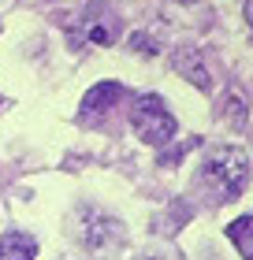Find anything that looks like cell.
Instances as JSON below:
<instances>
[{"label": "cell", "instance_id": "5", "mask_svg": "<svg viewBox=\"0 0 253 260\" xmlns=\"http://www.w3.org/2000/svg\"><path fill=\"white\" fill-rule=\"evenodd\" d=\"M172 63H175V71L179 75H186L190 78V86H198L201 93H212V78H209V67L201 63V52L198 49H175V56H172Z\"/></svg>", "mask_w": 253, "mask_h": 260}, {"label": "cell", "instance_id": "11", "mask_svg": "<svg viewBox=\"0 0 253 260\" xmlns=\"http://www.w3.org/2000/svg\"><path fill=\"white\" fill-rule=\"evenodd\" d=\"M242 11H246V22L253 26V0H246V8H242Z\"/></svg>", "mask_w": 253, "mask_h": 260}, {"label": "cell", "instance_id": "12", "mask_svg": "<svg viewBox=\"0 0 253 260\" xmlns=\"http://www.w3.org/2000/svg\"><path fill=\"white\" fill-rule=\"evenodd\" d=\"M134 260H167V256H160V253H142V256H134Z\"/></svg>", "mask_w": 253, "mask_h": 260}, {"label": "cell", "instance_id": "2", "mask_svg": "<svg viewBox=\"0 0 253 260\" xmlns=\"http://www.w3.org/2000/svg\"><path fill=\"white\" fill-rule=\"evenodd\" d=\"M130 130L146 141V145H167V141L175 138V115L164 108V101L156 97V93H146V97H138L134 101V108H130Z\"/></svg>", "mask_w": 253, "mask_h": 260}, {"label": "cell", "instance_id": "7", "mask_svg": "<svg viewBox=\"0 0 253 260\" xmlns=\"http://www.w3.org/2000/svg\"><path fill=\"white\" fill-rule=\"evenodd\" d=\"M38 256V238L26 231L0 234V260H34Z\"/></svg>", "mask_w": 253, "mask_h": 260}, {"label": "cell", "instance_id": "10", "mask_svg": "<svg viewBox=\"0 0 253 260\" xmlns=\"http://www.w3.org/2000/svg\"><path fill=\"white\" fill-rule=\"evenodd\" d=\"M86 41H93V45H108V41H112V30H104L101 22L86 19Z\"/></svg>", "mask_w": 253, "mask_h": 260}, {"label": "cell", "instance_id": "13", "mask_svg": "<svg viewBox=\"0 0 253 260\" xmlns=\"http://www.w3.org/2000/svg\"><path fill=\"white\" fill-rule=\"evenodd\" d=\"M179 4H194V0H179Z\"/></svg>", "mask_w": 253, "mask_h": 260}, {"label": "cell", "instance_id": "1", "mask_svg": "<svg viewBox=\"0 0 253 260\" xmlns=\"http://www.w3.org/2000/svg\"><path fill=\"white\" fill-rule=\"evenodd\" d=\"M249 182V156L238 145H220L198 171V190L212 205H231Z\"/></svg>", "mask_w": 253, "mask_h": 260}, {"label": "cell", "instance_id": "8", "mask_svg": "<svg viewBox=\"0 0 253 260\" xmlns=\"http://www.w3.org/2000/svg\"><path fill=\"white\" fill-rule=\"evenodd\" d=\"M227 238L235 242V249L242 253V260H253V212L238 216L231 227H227Z\"/></svg>", "mask_w": 253, "mask_h": 260}, {"label": "cell", "instance_id": "4", "mask_svg": "<svg viewBox=\"0 0 253 260\" xmlns=\"http://www.w3.org/2000/svg\"><path fill=\"white\" fill-rule=\"evenodd\" d=\"M127 97V89L119 86V82H97L86 97H82V115H108L112 108H119V101Z\"/></svg>", "mask_w": 253, "mask_h": 260}, {"label": "cell", "instance_id": "6", "mask_svg": "<svg viewBox=\"0 0 253 260\" xmlns=\"http://www.w3.org/2000/svg\"><path fill=\"white\" fill-rule=\"evenodd\" d=\"M220 108H223V119H227V126H231V130H246V119H249V97H246V89L238 86V82H231V86L223 89Z\"/></svg>", "mask_w": 253, "mask_h": 260}, {"label": "cell", "instance_id": "3", "mask_svg": "<svg viewBox=\"0 0 253 260\" xmlns=\"http://www.w3.org/2000/svg\"><path fill=\"white\" fill-rule=\"evenodd\" d=\"M71 231L82 242V249H90V253H108L123 242V223L112 219L101 208H90V205L75 208V227Z\"/></svg>", "mask_w": 253, "mask_h": 260}, {"label": "cell", "instance_id": "9", "mask_svg": "<svg viewBox=\"0 0 253 260\" xmlns=\"http://www.w3.org/2000/svg\"><path fill=\"white\" fill-rule=\"evenodd\" d=\"M127 45H130V49H138L142 56H156V52H160V41H156L153 34H146V30L130 34V38H127Z\"/></svg>", "mask_w": 253, "mask_h": 260}]
</instances>
